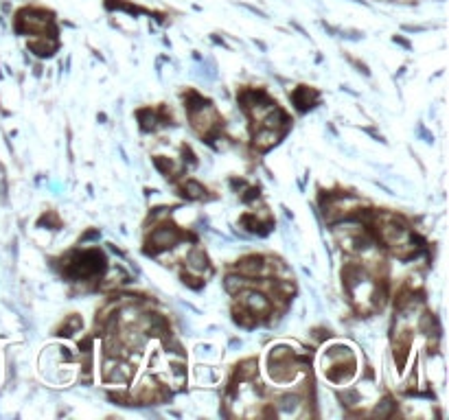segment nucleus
<instances>
[{
    "mask_svg": "<svg viewBox=\"0 0 449 420\" xmlns=\"http://www.w3.org/2000/svg\"><path fill=\"white\" fill-rule=\"evenodd\" d=\"M315 99H318L315 90L314 88H307V85H298V88L292 92V101H294V105L300 110V112L309 110L311 105L315 103Z\"/></svg>",
    "mask_w": 449,
    "mask_h": 420,
    "instance_id": "f257e3e1",
    "label": "nucleus"
},
{
    "mask_svg": "<svg viewBox=\"0 0 449 420\" xmlns=\"http://www.w3.org/2000/svg\"><path fill=\"white\" fill-rule=\"evenodd\" d=\"M263 261H265L263 256H248V259H243L237 265V271L241 276H257V274H261L263 267H265Z\"/></svg>",
    "mask_w": 449,
    "mask_h": 420,
    "instance_id": "f03ea898",
    "label": "nucleus"
},
{
    "mask_svg": "<svg viewBox=\"0 0 449 420\" xmlns=\"http://www.w3.org/2000/svg\"><path fill=\"white\" fill-rule=\"evenodd\" d=\"M280 134L283 131L280 129H269V127H261L257 131V136H254V145L259 147V149H269L274 143H278Z\"/></svg>",
    "mask_w": 449,
    "mask_h": 420,
    "instance_id": "7ed1b4c3",
    "label": "nucleus"
},
{
    "mask_svg": "<svg viewBox=\"0 0 449 420\" xmlns=\"http://www.w3.org/2000/svg\"><path fill=\"white\" fill-rule=\"evenodd\" d=\"M182 189H184V195H188L191 199H197V197H202L206 191H204L202 184H197L195 180H186L184 184H182Z\"/></svg>",
    "mask_w": 449,
    "mask_h": 420,
    "instance_id": "20e7f679",
    "label": "nucleus"
},
{
    "mask_svg": "<svg viewBox=\"0 0 449 420\" xmlns=\"http://www.w3.org/2000/svg\"><path fill=\"white\" fill-rule=\"evenodd\" d=\"M138 118H140V123H142V129H149V127H154L156 125V114L151 112V110H140L138 112Z\"/></svg>",
    "mask_w": 449,
    "mask_h": 420,
    "instance_id": "39448f33",
    "label": "nucleus"
},
{
    "mask_svg": "<svg viewBox=\"0 0 449 420\" xmlns=\"http://www.w3.org/2000/svg\"><path fill=\"white\" fill-rule=\"evenodd\" d=\"M79 326H81V320H79V317L77 315H73V317H68V322H66L64 324V326H62V335H73V333L75 331H79Z\"/></svg>",
    "mask_w": 449,
    "mask_h": 420,
    "instance_id": "423d86ee",
    "label": "nucleus"
}]
</instances>
